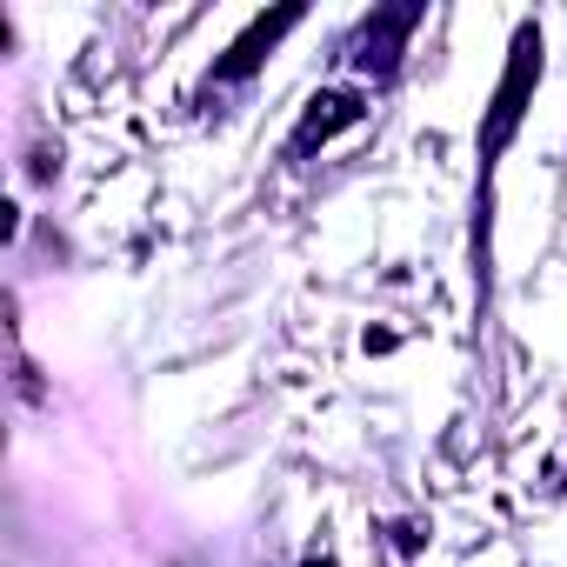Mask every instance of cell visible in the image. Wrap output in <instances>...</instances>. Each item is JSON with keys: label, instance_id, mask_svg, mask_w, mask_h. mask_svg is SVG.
Returning <instances> with one entry per match:
<instances>
[{"label": "cell", "instance_id": "1", "mask_svg": "<svg viewBox=\"0 0 567 567\" xmlns=\"http://www.w3.org/2000/svg\"><path fill=\"white\" fill-rule=\"evenodd\" d=\"M540 74H547L540 28L520 21L514 41H507V68H501V81H494V101H487V114H481V187H487V174L501 167V154L514 147V134H520V121H527V107H534Z\"/></svg>", "mask_w": 567, "mask_h": 567}, {"label": "cell", "instance_id": "2", "mask_svg": "<svg viewBox=\"0 0 567 567\" xmlns=\"http://www.w3.org/2000/svg\"><path fill=\"white\" fill-rule=\"evenodd\" d=\"M421 21H427L421 0H401V8H374V14H361V28L348 34L341 61H348L354 74H368V81H394V74H401V54H408V41H414Z\"/></svg>", "mask_w": 567, "mask_h": 567}, {"label": "cell", "instance_id": "3", "mask_svg": "<svg viewBox=\"0 0 567 567\" xmlns=\"http://www.w3.org/2000/svg\"><path fill=\"white\" fill-rule=\"evenodd\" d=\"M295 28H301V8L254 14V21H247V34H240V41H234V48L207 68V94H214V87H240V81H254V74H260V61H267L280 41H288Z\"/></svg>", "mask_w": 567, "mask_h": 567}, {"label": "cell", "instance_id": "4", "mask_svg": "<svg viewBox=\"0 0 567 567\" xmlns=\"http://www.w3.org/2000/svg\"><path fill=\"white\" fill-rule=\"evenodd\" d=\"M361 121H368V94L361 87H321L308 101V114L295 121V134H288V161H308L315 147H328L334 134H348Z\"/></svg>", "mask_w": 567, "mask_h": 567}, {"label": "cell", "instance_id": "5", "mask_svg": "<svg viewBox=\"0 0 567 567\" xmlns=\"http://www.w3.org/2000/svg\"><path fill=\"white\" fill-rule=\"evenodd\" d=\"M14 388H21L28 401H41V374H34V361H28V354H14Z\"/></svg>", "mask_w": 567, "mask_h": 567}, {"label": "cell", "instance_id": "6", "mask_svg": "<svg viewBox=\"0 0 567 567\" xmlns=\"http://www.w3.org/2000/svg\"><path fill=\"white\" fill-rule=\"evenodd\" d=\"M301 567H341V560H334V554H308Z\"/></svg>", "mask_w": 567, "mask_h": 567}, {"label": "cell", "instance_id": "7", "mask_svg": "<svg viewBox=\"0 0 567 567\" xmlns=\"http://www.w3.org/2000/svg\"><path fill=\"white\" fill-rule=\"evenodd\" d=\"M560 487H567V467H560Z\"/></svg>", "mask_w": 567, "mask_h": 567}, {"label": "cell", "instance_id": "8", "mask_svg": "<svg viewBox=\"0 0 567 567\" xmlns=\"http://www.w3.org/2000/svg\"><path fill=\"white\" fill-rule=\"evenodd\" d=\"M167 567H181V560H167Z\"/></svg>", "mask_w": 567, "mask_h": 567}]
</instances>
